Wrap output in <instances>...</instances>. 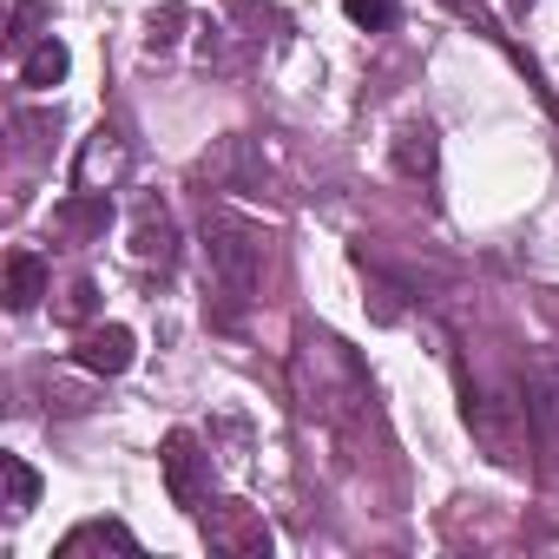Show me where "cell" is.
<instances>
[{
	"instance_id": "cell-1",
	"label": "cell",
	"mask_w": 559,
	"mask_h": 559,
	"mask_svg": "<svg viewBox=\"0 0 559 559\" xmlns=\"http://www.w3.org/2000/svg\"><path fill=\"white\" fill-rule=\"evenodd\" d=\"M290 376H297V402L317 428H336V435H362L376 421V389H369V369L356 362V349L330 330H297V356H290Z\"/></svg>"
},
{
	"instance_id": "cell-2",
	"label": "cell",
	"mask_w": 559,
	"mask_h": 559,
	"mask_svg": "<svg viewBox=\"0 0 559 559\" xmlns=\"http://www.w3.org/2000/svg\"><path fill=\"white\" fill-rule=\"evenodd\" d=\"M461 421H467V435L480 441V454H487L493 467H507V474L526 467V421H533V408H526L513 389L474 382V376L461 369Z\"/></svg>"
},
{
	"instance_id": "cell-3",
	"label": "cell",
	"mask_w": 559,
	"mask_h": 559,
	"mask_svg": "<svg viewBox=\"0 0 559 559\" xmlns=\"http://www.w3.org/2000/svg\"><path fill=\"white\" fill-rule=\"evenodd\" d=\"M204 257H211V276L230 304H250L257 276H263V230L237 211H204Z\"/></svg>"
},
{
	"instance_id": "cell-4",
	"label": "cell",
	"mask_w": 559,
	"mask_h": 559,
	"mask_svg": "<svg viewBox=\"0 0 559 559\" xmlns=\"http://www.w3.org/2000/svg\"><path fill=\"white\" fill-rule=\"evenodd\" d=\"M158 467H165V493H171V507L204 513V500H211V454H204V441H198L191 428H171V435H165Z\"/></svg>"
},
{
	"instance_id": "cell-5",
	"label": "cell",
	"mask_w": 559,
	"mask_h": 559,
	"mask_svg": "<svg viewBox=\"0 0 559 559\" xmlns=\"http://www.w3.org/2000/svg\"><path fill=\"white\" fill-rule=\"evenodd\" d=\"M198 526H204V539H211L217 552H230V559H270V526H263V513L243 507V500H211V507L198 513Z\"/></svg>"
},
{
	"instance_id": "cell-6",
	"label": "cell",
	"mask_w": 559,
	"mask_h": 559,
	"mask_svg": "<svg viewBox=\"0 0 559 559\" xmlns=\"http://www.w3.org/2000/svg\"><path fill=\"white\" fill-rule=\"evenodd\" d=\"M80 369H93V376H126L132 369V356H139V336L126 330V323H93V330H80Z\"/></svg>"
},
{
	"instance_id": "cell-7",
	"label": "cell",
	"mask_w": 559,
	"mask_h": 559,
	"mask_svg": "<svg viewBox=\"0 0 559 559\" xmlns=\"http://www.w3.org/2000/svg\"><path fill=\"white\" fill-rule=\"evenodd\" d=\"M526 408H533L539 441L559 454V356H533L526 362Z\"/></svg>"
},
{
	"instance_id": "cell-8",
	"label": "cell",
	"mask_w": 559,
	"mask_h": 559,
	"mask_svg": "<svg viewBox=\"0 0 559 559\" xmlns=\"http://www.w3.org/2000/svg\"><path fill=\"white\" fill-rule=\"evenodd\" d=\"M132 257H139V263H158V270H171V263H178V224H171V211H165L158 198H145V204H139Z\"/></svg>"
},
{
	"instance_id": "cell-9",
	"label": "cell",
	"mask_w": 559,
	"mask_h": 559,
	"mask_svg": "<svg viewBox=\"0 0 559 559\" xmlns=\"http://www.w3.org/2000/svg\"><path fill=\"white\" fill-rule=\"evenodd\" d=\"M106 224H112V198H106V191H73V198H60V211H53V230H60L67 243H93V237H106Z\"/></svg>"
},
{
	"instance_id": "cell-10",
	"label": "cell",
	"mask_w": 559,
	"mask_h": 559,
	"mask_svg": "<svg viewBox=\"0 0 559 559\" xmlns=\"http://www.w3.org/2000/svg\"><path fill=\"white\" fill-rule=\"evenodd\" d=\"M86 552L139 559V539H132V526H119V520H86V526H73V533L53 546V559H86Z\"/></svg>"
},
{
	"instance_id": "cell-11",
	"label": "cell",
	"mask_w": 559,
	"mask_h": 559,
	"mask_svg": "<svg viewBox=\"0 0 559 559\" xmlns=\"http://www.w3.org/2000/svg\"><path fill=\"white\" fill-rule=\"evenodd\" d=\"M119 171H126V139H119L112 126H99V132L86 139V152H80V191H106Z\"/></svg>"
},
{
	"instance_id": "cell-12",
	"label": "cell",
	"mask_w": 559,
	"mask_h": 559,
	"mask_svg": "<svg viewBox=\"0 0 559 559\" xmlns=\"http://www.w3.org/2000/svg\"><path fill=\"white\" fill-rule=\"evenodd\" d=\"M67 73H73V53H67V40H53V34H40V40L21 53V86H34V93H53Z\"/></svg>"
},
{
	"instance_id": "cell-13",
	"label": "cell",
	"mask_w": 559,
	"mask_h": 559,
	"mask_svg": "<svg viewBox=\"0 0 559 559\" xmlns=\"http://www.w3.org/2000/svg\"><path fill=\"white\" fill-rule=\"evenodd\" d=\"M40 297H47V257L40 250H14L8 257V310L27 317Z\"/></svg>"
},
{
	"instance_id": "cell-14",
	"label": "cell",
	"mask_w": 559,
	"mask_h": 559,
	"mask_svg": "<svg viewBox=\"0 0 559 559\" xmlns=\"http://www.w3.org/2000/svg\"><path fill=\"white\" fill-rule=\"evenodd\" d=\"M395 165H402L408 178H421V185L435 178V126H428V119H415V126L395 132Z\"/></svg>"
},
{
	"instance_id": "cell-15",
	"label": "cell",
	"mask_w": 559,
	"mask_h": 559,
	"mask_svg": "<svg viewBox=\"0 0 559 559\" xmlns=\"http://www.w3.org/2000/svg\"><path fill=\"white\" fill-rule=\"evenodd\" d=\"M0 480H8V513H14V520H27V513H34V500H40V474H34L21 454H0Z\"/></svg>"
},
{
	"instance_id": "cell-16",
	"label": "cell",
	"mask_w": 559,
	"mask_h": 559,
	"mask_svg": "<svg viewBox=\"0 0 559 559\" xmlns=\"http://www.w3.org/2000/svg\"><path fill=\"white\" fill-rule=\"evenodd\" d=\"M53 132H60V112H14V139H21V158H40Z\"/></svg>"
},
{
	"instance_id": "cell-17",
	"label": "cell",
	"mask_w": 559,
	"mask_h": 559,
	"mask_svg": "<svg viewBox=\"0 0 559 559\" xmlns=\"http://www.w3.org/2000/svg\"><path fill=\"white\" fill-rule=\"evenodd\" d=\"M178 27H185V0H165V8L145 21V47L152 53H171L178 47Z\"/></svg>"
},
{
	"instance_id": "cell-18",
	"label": "cell",
	"mask_w": 559,
	"mask_h": 559,
	"mask_svg": "<svg viewBox=\"0 0 559 559\" xmlns=\"http://www.w3.org/2000/svg\"><path fill=\"white\" fill-rule=\"evenodd\" d=\"M343 14L362 27V34H382V27H395V14H402V0H343Z\"/></svg>"
},
{
	"instance_id": "cell-19",
	"label": "cell",
	"mask_w": 559,
	"mask_h": 559,
	"mask_svg": "<svg viewBox=\"0 0 559 559\" xmlns=\"http://www.w3.org/2000/svg\"><path fill=\"white\" fill-rule=\"evenodd\" d=\"M34 14H40V0H14V21H8V53H27V47H34Z\"/></svg>"
},
{
	"instance_id": "cell-20",
	"label": "cell",
	"mask_w": 559,
	"mask_h": 559,
	"mask_svg": "<svg viewBox=\"0 0 559 559\" xmlns=\"http://www.w3.org/2000/svg\"><path fill=\"white\" fill-rule=\"evenodd\" d=\"M93 304H99V290L86 284V276H80V284L67 290V304H60V317H67V323H86V317H93Z\"/></svg>"
}]
</instances>
